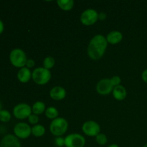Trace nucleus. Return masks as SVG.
Returning a JSON list of instances; mask_svg holds the SVG:
<instances>
[{
	"mask_svg": "<svg viewBox=\"0 0 147 147\" xmlns=\"http://www.w3.org/2000/svg\"><path fill=\"white\" fill-rule=\"evenodd\" d=\"M45 103L42 101H40V100L39 101H36L32 105V113L37 115V116L42 114L43 113L45 112Z\"/></svg>",
	"mask_w": 147,
	"mask_h": 147,
	"instance_id": "nucleus-16",
	"label": "nucleus"
},
{
	"mask_svg": "<svg viewBox=\"0 0 147 147\" xmlns=\"http://www.w3.org/2000/svg\"><path fill=\"white\" fill-rule=\"evenodd\" d=\"M142 79L144 83H147V69H145L142 73Z\"/></svg>",
	"mask_w": 147,
	"mask_h": 147,
	"instance_id": "nucleus-27",
	"label": "nucleus"
},
{
	"mask_svg": "<svg viewBox=\"0 0 147 147\" xmlns=\"http://www.w3.org/2000/svg\"><path fill=\"white\" fill-rule=\"evenodd\" d=\"M68 121L65 118L58 117L51 121L50 124V131L53 136H62L68 129Z\"/></svg>",
	"mask_w": 147,
	"mask_h": 147,
	"instance_id": "nucleus-2",
	"label": "nucleus"
},
{
	"mask_svg": "<svg viewBox=\"0 0 147 147\" xmlns=\"http://www.w3.org/2000/svg\"><path fill=\"white\" fill-rule=\"evenodd\" d=\"M4 23H3V22L0 20V34L4 32Z\"/></svg>",
	"mask_w": 147,
	"mask_h": 147,
	"instance_id": "nucleus-29",
	"label": "nucleus"
},
{
	"mask_svg": "<svg viewBox=\"0 0 147 147\" xmlns=\"http://www.w3.org/2000/svg\"><path fill=\"white\" fill-rule=\"evenodd\" d=\"M67 92L64 88L60 86L53 87L50 91V96L53 100H62L66 97Z\"/></svg>",
	"mask_w": 147,
	"mask_h": 147,
	"instance_id": "nucleus-12",
	"label": "nucleus"
},
{
	"mask_svg": "<svg viewBox=\"0 0 147 147\" xmlns=\"http://www.w3.org/2000/svg\"><path fill=\"white\" fill-rule=\"evenodd\" d=\"M55 64V60L52 56H47L43 60V67L49 70L54 67Z\"/></svg>",
	"mask_w": 147,
	"mask_h": 147,
	"instance_id": "nucleus-20",
	"label": "nucleus"
},
{
	"mask_svg": "<svg viewBox=\"0 0 147 147\" xmlns=\"http://www.w3.org/2000/svg\"><path fill=\"white\" fill-rule=\"evenodd\" d=\"M34 65H35V62H34V60H32V59H28L27 61V63H26L25 67H27L29 69H31L32 67H34Z\"/></svg>",
	"mask_w": 147,
	"mask_h": 147,
	"instance_id": "nucleus-26",
	"label": "nucleus"
},
{
	"mask_svg": "<svg viewBox=\"0 0 147 147\" xmlns=\"http://www.w3.org/2000/svg\"><path fill=\"white\" fill-rule=\"evenodd\" d=\"M106 40L111 45H117L123 40V34L119 31H111L106 35Z\"/></svg>",
	"mask_w": 147,
	"mask_h": 147,
	"instance_id": "nucleus-14",
	"label": "nucleus"
},
{
	"mask_svg": "<svg viewBox=\"0 0 147 147\" xmlns=\"http://www.w3.org/2000/svg\"><path fill=\"white\" fill-rule=\"evenodd\" d=\"M107 17V15L105 12H100L98 13V20H105Z\"/></svg>",
	"mask_w": 147,
	"mask_h": 147,
	"instance_id": "nucleus-28",
	"label": "nucleus"
},
{
	"mask_svg": "<svg viewBox=\"0 0 147 147\" xmlns=\"http://www.w3.org/2000/svg\"><path fill=\"white\" fill-rule=\"evenodd\" d=\"M55 144L57 146L63 147L65 146V138H63L62 136H58L55 139Z\"/></svg>",
	"mask_w": 147,
	"mask_h": 147,
	"instance_id": "nucleus-25",
	"label": "nucleus"
},
{
	"mask_svg": "<svg viewBox=\"0 0 147 147\" xmlns=\"http://www.w3.org/2000/svg\"><path fill=\"white\" fill-rule=\"evenodd\" d=\"M12 113L16 119L23 120L28 119L29 116L32 113V111L30 105L25 103H20L14 106Z\"/></svg>",
	"mask_w": 147,
	"mask_h": 147,
	"instance_id": "nucleus-5",
	"label": "nucleus"
},
{
	"mask_svg": "<svg viewBox=\"0 0 147 147\" xmlns=\"http://www.w3.org/2000/svg\"><path fill=\"white\" fill-rule=\"evenodd\" d=\"M45 114V116L47 119L53 121L54 119L58 118L59 112L55 107H54V106H50V107L46 109Z\"/></svg>",
	"mask_w": 147,
	"mask_h": 147,
	"instance_id": "nucleus-19",
	"label": "nucleus"
},
{
	"mask_svg": "<svg viewBox=\"0 0 147 147\" xmlns=\"http://www.w3.org/2000/svg\"><path fill=\"white\" fill-rule=\"evenodd\" d=\"M108 147H119V146L118 144H112L109 145Z\"/></svg>",
	"mask_w": 147,
	"mask_h": 147,
	"instance_id": "nucleus-30",
	"label": "nucleus"
},
{
	"mask_svg": "<svg viewBox=\"0 0 147 147\" xmlns=\"http://www.w3.org/2000/svg\"><path fill=\"white\" fill-rule=\"evenodd\" d=\"M2 110V103H1V101L0 100V111Z\"/></svg>",
	"mask_w": 147,
	"mask_h": 147,
	"instance_id": "nucleus-31",
	"label": "nucleus"
},
{
	"mask_svg": "<svg viewBox=\"0 0 147 147\" xmlns=\"http://www.w3.org/2000/svg\"><path fill=\"white\" fill-rule=\"evenodd\" d=\"M11 115L9 113V111L7 110H1L0 111V121L7 123L11 120Z\"/></svg>",
	"mask_w": 147,
	"mask_h": 147,
	"instance_id": "nucleus-21",
	"label": "nucleus"
},
{
	"mask_svg": "<svg viewBox=\"0 0 147 147\" xmlns=\"http://www.w3.org/2000/svg\"><path fill=\"white\" fill-rule=\"evenodd\" d=\"M110 80H111V83L112 86H113V87L120 86L121 83V78L118 76H113L111 78H110Z\"/></svg>",
	"mask_w": 147,
	"mask_h": 147,
	"instance_id": "nucleus-24",
	"label": "nucleus"
},
{
	"mask_svg": "<svg viewBox=\"0 0 147 147\" xmlns=\"http://www.w3.org/2000/svg\"><path fill=\"white\" fill-rule=\"evenodd\" d=\"M82 131L86 136L96 137L100 133V126L95 121H87L83 123L82 126Z\"/></svg>",
	"mask_w": 147,
	"mask_h": 147,
	"instance_id": "nucleus-9",
	"label": "nucleus"
},
{
	"mask_svg": "<svg viewBox=\"0 0 147 147\" xmlns=\"http://www.w3.org/2000/svg\"><path fill=\"white\" fill-rule=\"evenodd\" d=\"M112 94H113V98L117 100H124L127 96V90H126V88L124 86H118L113 88V90L112 91Z\"/></svg>",
	"mask_w": 147,
	"mask_h": 147,
	"instance_id": "nucleus-15",
	"label": "nucleus"
},
{
	"mask_svg": "<svg viewBox=\"0 0 147 147\" xmlns=\"http://www.w3.org/2000/svg\"><path fill=\"white\" fill-rule=\"evenodd\" d=\"M113 86L111 83L110 78H103L99 80L96 85V91L98 94L106 96L112 93Z\"/></svg>",
	"mask_w": 147,
	"mask_h": 147,
	"instance_id": "nucleus-10",
	"label": "nucleus"
},
{
	"mask_svg": "<svg viewBox=\"0 0 147 147\" xmlns=\"http://www.w3.org/2000/svg\"><path fill=\"white\" fill-rule=\"evenodd\" d=\"M96 142L100 146L106 145L108 142V137L106 134L103 133H100L96 136Z\"/></svg>",
	"mask_w": 147,
	"mask_h": 147,
	"instance_id": "nucleus-22",
	"label": "nucleus"
},
{
	"mask_svg": "<svg viewBox=\"0 0 147 147\" xmlns=\"http://www.w3.org/2000/svg\"><path fill=\"white\" fill-rule=\"evenodd\" d=\"M45 128L42 124L34 125L32 127V135L34 137H42L45 134Z\"/></svg>",
	"mask_w": 147,
	"mask_h": 147,
	"instance_id": "nucleus-18",
	"label": "nucleus"
},
{
	"mask_svg": "<svg viewBox=\"0 0 147 147\" xmlns=\"http://www.w3.org/2000/svg\"><path fill=\"white\" fill-rule=\"evenodd\" d=\"M108 44L106 37L100 34L95 35L90 40L88 45L87 53L88 57L93 60L101 59L106 53Z\"/></svg>",
	"mask_w": 147,
	"mask_h": 147,
	"instance_id": "nucleus-1",
	"label": "nucleus"
},
{
	"mask_svg": "<svg viewBox=\"0 0 147 147\" xmlns=\"http://www.w3.org/2000/svg\"><path fill=\"white\" fill-rule=\"evenodd\" d=\"M27 58L25 52L20 48H15L11 51L9 54V61L14 67L22 68L25 67Z\"/></svg>",
	"mask_w": 147,
	"mask_h": 147,
	"instance_id": "nucleus-3",
	"label": "nucleus"
},
{
	"mask_svg": "<svg viewBox=\"0 0 147 147\" xmlns=\"http://www.w3.org/2000/svg\"><path fill=\"white\" fill-rule=\"evenodd\" d=\"M143 147H147V143L145 144L143 146Z\"/></svg>",
	"mask_w": 147,
	"mask_h": 147,
	"instance_id": "nucleus-32",
	"label": "nucleus"
},
{
	"mask_svg": "<svg viewBox=\"0 0 147 147\" xmlns=\"http://www.w3.org/2000/svg\"><path fill=\"white\" fill-rule=\"evenodd\" d=\"M32 74L30 69L27 68V67H24L20 68L17 72V77L19 81L22 83H27L32 79Z\"/></svg>",
	"mask_w": 147,
	"mask_h": 147,
	"instance_id": "nucleus-13",
	"label": "nucleus"
},
{
	"mask_svg": "<svg viewBox=\"0 0 147 147\" xmlns=\"http://www.w3.org/2000/svg\"><path fill=\"white\" fill-rule=\"evenodd\" d=\"M86 143V138L80 134H70L65 138V147H84Z\"/></svg>",
	"mask_w": 147,
	"mask_h": 147,
	"instance_id": "nucleus-7",
	"label": "nucleus"
},
{
	"mask_svg": "<svg viewBox=\"0 0 147 147\" xmlns=\"http://www.w3.org/2000/svg\"><path fill=\"white\" fill-rule=\"evenodd\" d=\"M57 4L63 11H70L74 7L75 2L73 0H57Z\"/></svg>",
	"mask_w": 147,
	"mask_h": 147,
	"instance_id": "nucleus-17",
	"label": "nucleus"
},
{
	"mask_svg": "<svg viewBox=\"0 0 147 147\" xmlns=\"http://www.w3.org/2000/svg\"><path fill=\"white\" fill-rule=\"evenodd\" d=\"M28 121L30 124L33 125H37L38 124V122H39V116L37 115L34 114V113H32L30 116H29L28 119Z\"/></svg>",
	"mask_w": 147,
	"mask_h": 147,
	"instance_id": "nucleus-23",
	"label": "nucleus"
},
{
	"mask_svg": "<svg viewBox=\"0 0 147 147\" xmlns=\"http://www.w3.org/2000/svg\"><path fill=\"white\" fill-rule=\"evenodd\" d=\"M0 147H22L20 139L13 134H7L1 139Z\"/></svg>",
	"mask_w": 147,
	"mask_h": 147,
	"instance_id": "nucleus-11",
	"label": "nucleus"
},
{
	"mask_svg": "<svg viewBox=\"0 0 147 147\" xmlns=\"http://www.w3.org/2000/svg\"><path fill=\"white\" fill-rule=\"evenodd\" d=\"M52 75L50 70L43 67H37L34 69L32 74V79L37 85L44 86L48 83L51 79Z\"/></svg>",
	"mask_w": 147,
	"mask_h": 147,
	"instance_id": "nucleus-4",
	"label": "nucleus"
},
{
	"mask_svg": "<svg viewBox=\"0 0 147 147\" xmlns=\"http://www.w3.org/2000/svg\"><path fill=\"white\" fill-rule=\"evenodd\" d=\"M80 20L83 25H93L98 20V13L94 9H87L82 12Z\"/></svg>",
	"mask_w": 147,
	"mask_h": 147,
	"instance_id": "nucleus-6",
	"label": "nucleus"
},
{
	"mask_svg": "<svg viewBox=\"0 0 147 147\" xmlns=\"http://www.w3.org/2000/svg\"><path fill=\"white\" fill-rule=\"evenodd\" d=\"M14 136L19 139H26L32 135V127L30 125L24 122L17 123L14 127Z\"/></svg>",
	"mask_w": 147,
	"mask_h": 147,
	"instance_id": "nucleus-8",
	"label": "nucleus"
}]
</instances>
